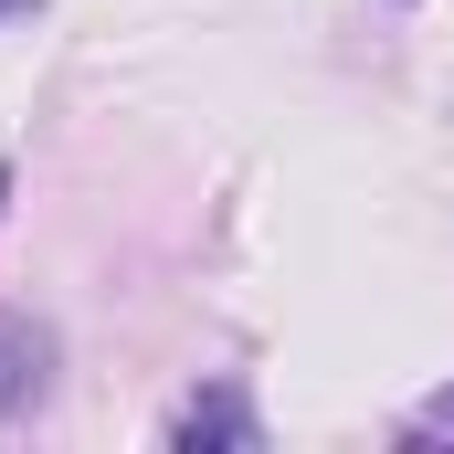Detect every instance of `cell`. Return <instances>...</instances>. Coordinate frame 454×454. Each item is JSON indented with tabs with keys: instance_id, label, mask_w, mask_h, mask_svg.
Returning a JSON list of instances; mask_svg holds the SVG:
<instances>
[{
	"instance_id": "5b68a950",
	"label": "cell",
	"mask_w": 454,
	"mask_h": 454,
	"mask_svg": "<svg viewBox=\"0 0 454 454\" xmlns=\"http://www.w3.org/2000/svg\"><path fill=\"white\" fill-rule=\"evenodd\" d=\"M0 11H21V0H0Z\"/></svg>"
},
{
	"instance_id": "7a4b0ae2",
	"label": "cell",
	"mask_w": 454,
	"mask_h": 454,
	"mask_svg": "<svg viewBox=\"0 0 454 454\" xmlns=\"http://www.w3.org/2000/svg\"><path fill=\"white\" fill-rule=\"evenodd\" d=\"M169 434H180V444H254V412H243L232 391H212V402H191Z\"/></svg>"
},
{
	"instance_id": "277c9868",
	"label": "cell",
	"mask_w": 454,
	"mask_h": 454,
	"mask_svg": "<svg viewBox=\"0 0 454 454\" xmlns=\"http://www.w3.org/2000/svg\"><path fill=\"white\" fill-rule=\"evenodd\" d=\"M0 191H11V169H0Z\"/></svg>"
},
{
	"instance_id": "3957f363",
	"label": "cell",
	"mask_w": 454,
	"mask_h": 454,
	"mask_svg": "<svg viewBox=\"0 0 454 454\" xmlns=\"http://www.w3.org/2000/svg\"><path fill=\"white\" fill-rule=\"evenodd\" d=\"M412 434H454V391H444V402H423V423H412Z\"/></svg>"
},
{
	"instance_id": "6da1fadb",
	"label": "cell",
	"mask_w": 454,
	"mask_h": 454,
	"mask_svg": "<svg viewBox=\"0 0 454 454\" xmlns=\"http://www.w3.org/2000/svg\"><path fill=\"white\" fill-rule=\"evenodd\" d=\"M43 359H53V339H43V328H21V317H0V412L43 391Z\"/></svg>"
}]
</instances>
